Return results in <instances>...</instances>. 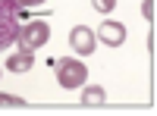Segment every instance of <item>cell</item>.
Masks as SVG:
<instances>
[{
	"label": "cell",
	"instance_id": "8",
	"mask_svg": "<svg viewBox=\"0 0 157 116\" xmlns=\"http://www.w3.org/2000/svg\"><path fill=\"white\" fill-rule=\"evenodd\" d=\"M0 110H25V100L13 94H0Z\"/></svg>",
	"mask_w": 157,
	"mask_h": 116
},
{
	"label": "cell",
	"instance_id": "11",
	"mask_svg": "<svg viewBox=\"0 0 157 116\" xmlns=\"http://www.w3.org/2000/svg\"><path fill=\"white\" fill-rule=\"evenodd\" d=\"M44 3V0H19V6H25V9H29V6H41Z\"/></svg>",
	"mask_w": 157,
	"mask_h": 116
},
{
	"label": "cell",
	"instance_id": "9",
	"mask_svg": "<svg viewBox=\"0 0 157 116\" xmlns=\"http://www.w3.org/2000/svg\"><path fill=\"white\" fill-rule=\"evenodd\" d=\"M91 6H94L98 13H110L116 6V0H91Z\"/></svg>",
	"mask_w": 157,
	"mask_h": 116
},
{
	"label": "cell",
	"instance_id": "2",
	"mask_svg": "<svg viewBox=\"0 0 157 116\" xmlns=\"http://www.w3.org/2000/svg\"><path fill=\"white\" fill-rule=\"evenodd\" d=\"M19 0H0V50L10 47L16 41V32H19Z\"/></svg>",
	"mask_w": 157,
	"mask_h": 116
},
{
	"label": "cell",
	"instance_id": "1",
	"mask_svg": "<svg viewBox=\"0 0 157 116\" xmlns=\"http://www.w3.org/2000/svg\"><path fill=\"white\" fill-rule=\"evenodd\" d=\"M50 66H54V72H57L60 88H69V91H75V88H82V85L88 82V66H85L82 60H75V57L50 60Z\"/></svg>",
	"mask_w": 157,
	"mask_h": 116
},
{
	"label": "cell",
	"instance_id": "5",
	"mask_svg": "<svg viewBox=\"0 0 157 116\" xmlns=\"http://www.w3.org/2000/svg\"><path fill=\"white\" fill-rule=\"evenodd\" d=\"M94 38H101V44H107V47H120V44L126 41V25L107 19V22H101V32H98Z\"/></svg>",
	"mask_w": 157,
	"mask_h": 116
},
{
	"label": "cell",
	"instance_id": "6",
	"mask_svg": "<svg viewBox=\"0 0 157 116\" xmlns=\"http://www.w3.org/2000/svg\"><path fill=\"white\" fill-rule=\"evenodd\" d=\"M35 66V54L32 50H16V54L6 57V69L10 72H29Z\"/></svg>",
	"mask_w": 157,
	"mask_h": 116
},
{
	"label": "cell",
	"instance_id": "4",
	"mask_svg": "<svg viewBox=\"0 0 157 116\" xmlns=\"http://www.w3.org/2000/svg\"><path fill=\"white\" fill-rule=\"evenodd\" d=\"M94 44H98V38L91 28H85V25H75V28L69 32V47L75 50V54H94Z\"/></svg>",
	"mask_w": 157,
	"mask_h": 116
},
{
	"label": "cell",
	"instance_id": "10",
	"mask_svg": "<svg viewBox=\"0 0 157 116\" xmlns=\"http://www.w3.org/2000/svg\"><path fill=\"white\" fill-rule=\"evenodd\" d=\"M141 16L148 22H154V0H145V3H141Z\"/></svg>",
	"mask_w": 157,
	"mask_h": 116
},
{
	"label": "cell",
	"instance_id": "3",
	"mask_svg": "<svg viewBox=\"0 0 157 116\" xmlns=\"http://www.w3.org/2000/svg\"><path fill=\"white\" fill-rule=\"evenodd\" d=\"M47 38H50V25H47L44 19H32V22L19 25V32H16V41H19L22 50H38V47H44Z\"/></svg>",
	"mask_w": 157,
	"mask_h": 116
},
{
	"label": "cell",
	"instance_id": "7",
	"mask_svg": "<svg viewBox=\"0 0 157 116\" xmlns=\"http://www.w3.org/2000/svg\"><path fill=\"white\" fill-rule=\"evenodd\" d=\"M107 100V91L101 85H82V104L85 107H104Z\"/></svg>",
	"mask_w": 157,
	"mask_h": 116
}]
</instances>
